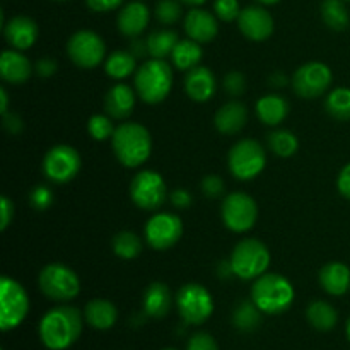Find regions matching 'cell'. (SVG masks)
I'll use <instances>...</instances> for the list:
<instances>
[{
  "label": "cell",
  "mask_w": 350,
  "mask_h": 350,
  "mask_svg": "<svg viewBox=\"0 0 350 350\" xmlns=\"http://www.w3.org/2000/svg\"><path fill=\"white\" fill-rule=\"evenodd\" d=\"M180 41L176 31L173 29H157L147 36V48H149V55L152 58H161L164 60L166 57H171L174 46Z\"/></svg>",
  "instance_id": "cell-31"
},
{
  "label": "cell",
  "mask_w": 350,
  "mask_h": 350,
  "mask_svg": "<svg viewBox=\"0 0 350 350\" xmlns=\"http://www.w3.org/2000/svg\"><path fill=\"white\" fill-rule=\"evenodd\" d=\"M344 2H350V0H344Z\"/></svg>",
  "instance_id": "cell-59"
},
{
  "label": "cell",
  "mask_w": 350,
  "mask_h": 350,
  "mask_svg": "<svg viewBox=\"0 0 350 350\" xmlns=\"http://www.w3.org/2000/svg\"><path fill=\"white\" fill-rule=\"evenodd\" d=\"M200 190L205 197L219 198L224 193V181H222V178L215 176V174H208L202 180Z\"/></svg>",
  "instance_id": "cell-43"
},
{
  "label": "cell",
  "mask_w": 350,
  "mask_h": 350,
  "mask_svg": "<svg viewBox=\"0 0 350 350\" xmlns=\"http://www.w3.org/2000/svg\"><path fill=\"white\" fill-rule=\"evenodd\" d=\"M269 84L277 89H282L289 84V79H287V75L282 74V72H273V74L269 77Z\"/></svg>",
  "instance_id": "cell-51"
},
{
  "label": "cell",
  "mask_w": 350,
  "mask_h": 350,
  "mask_svg": "<svg viewBox=\"0 0 350 350\" xmlns=\"http://www.w3.org/2000/svg\"><path fill=\"white\" fill-rule=\"evenodd\" d=\"M57 68H58L57 60H53V58H48V57L40 58V60L34 64V72H36L38 77H41V79L51 77V75L57 72Z\"/></svg>",
  "instance_id": "cell-44"
},
{
  "label": "cell",
  "mask_w": 350,
  "mask_h": 350,
  "mask_svg": "<svg viewBox=\"0 0 350 350\" xmlns=\"http://www.w3.org/2000/svg\"><path fill=\"white\" fill-rule=\"evenodd\" d=\"M332 82H334V74L323 62H308L301 65L291 79L294 92L304 99L323 96L330 89Z\"/></svg>",
  "instance_id": "cell-14"
},
{
  "label": "cell",
  "mask_w": 350,
  "mask_h": 350,
  "mask_svg": "<svg viewBox=\"0 0 350 350\" xmlns=\"http://www.w3.org/2000/svg\"><path fill=\"white\" fill-rule=\"evenodd\" d=\"M180 2L187 3V5H190V7H200L202 3H205L207 0H180Z\"/></svg>",
  "instance_id": "cell-54"
},
{
  "label": "cell",
  "mask_w": 350,
  "mask_h": 350,
  "mask_svg": "<svg viewBox=\"0 0 350 350\" xmlns=\"http://www.w3.org/2000/svg\"><path fill=\"white\" fill-rule=\"evenodd\" d=\"M111 147L118 163L133 170L142 166L152 154V137L140 123L125 122L115 129Z\"/></svg>",
  "instance_id": "cell-2"
},
{
  "label": "cell",
  "mask_w": 350,
  "mask_h": 350,
  "mask_svg": "<svg viewBox=\"0 0 350 350\" xmlns=\"http://www.w3.org/2000/svg\"><path fill=\"white\" fill-rule=\"evenodd\" d=\"M154 14H156L157 21H159L161 24H166V26L178 23L181 17L180 0H159V2L156 3Z\"/></svg>",
  "instance_id": "cell-38"
},
{
  "label": "cell",
  "mask_w": 350,
  "mask_h": 350,
  "mask_svg": "<svg viewBox=\"0 0 350 350\" xmlns=\"http://www.w3.org/2000/svg\"><path fill=\"white\" fill-rule=\"evenodd\" d=\"M43 174L55 185H65L74 180L82 167L81 154L67 144L53 146L44 156Z\"/></svg>",
  "instance_id": "cell-12"
},
{
  "label": "cell",
  "mask_w": 350,
  "mask_h": 350,
  "mask_svg": "<svg viewBox=\"0 0 350 350\" xmlns=\"http://www.w3.org/2000/svg\"><path fill=\"white\" fill-rule=\"evenodd\" d=\"M84 320L94 330H109L118 320V310L108 299H92L85 304Z\"/></svg>",
  "instance_id": "cell-26"
},
{
  "label": "cell",
  "mask_w": 350,
  "mask_h": 350,
  "mask_svg": "<svg viewBox=\"0 0 350 350\" xmlns=\"http://www.w3.org/2000/svg\"><path fill=\"white\" fill-rule=\"evenodd\" d=\"M137 96L147 105H159L173 89V68L166 60L150 58L133 75Z\"/></svg>",
  "instance_id": "cell-4"
},
{
  "label": "cell",
  "mask_w": 350,
  "mask_h": 350,
  "mask_svg": "<svg viewBox=\"0 0 350 350\" xmlns=\"http://www.w3.org/2000/svg\"><path fill=\"white\" fill-rule=\"evenodd\" d=\"M306 320L314 330L330 332L337 327L338 313L327 301H313L306 308Z\"/></svg>",
  "instance_id": "cell-28"
},
{
  "label": "cell",
  "mask_w": 350,
  "mask_h": 350,
  "mask_svg": "<svg viewBox=\"0 0 350 350\" xmlns=\"http://www.w3.org/2000/svg\"><path fill=\"white\" fill-rule=\"evenodd\" d=\"M217 275L221 277V279H229V277L234 275V272H232V265L231 262H221L217 265Z\"/></svg>",
  "instance_id": "cell-52"
},
{
  "label": "cell",
  "mask_w": 350,
  "mask_h": 350,
  "mask_svg": "<svg viewBox=\"0 0 350 350\" xmlns=\"http://www.w3.org/2000/svg\"><path fill=\"white\" fill-rule=\"evenodd\" d=\"M163 350H176V349H163Z\"/></svg>",
  "instance_id": "cell-58"
},
{
  "label": "cell",
  "mask_w": 350,
  "mask_h": 350,
  "mask_svg": "<svg viewBox=\"0 0 350 350\" xmlns=\"http://www.w3.org/2000/svg\"><path fill=\"white\" fill-rule=\"evenodd\" d=\"M214 14L217 16V19L224 21V23H232V21H238L241 7H239L238 0H215Z\"/></svg>",
  "instance_id": "cell-40"
},
{
  "label": "cell",
  "mask_w": 350,
  "mask_h": 350,
  "mask_svg": "<svg viewBox=\"0 0 350 350\" xmlns=\"http://www.w3.org/2000/svg\"><path fill=\"white\" fill-rule=\"evenodd\" d=\"M262 314L253 301H241L232 313V325L239 332H255L262 325Z\"/></svg>",
  "instance_id": "cell-32"
},
{
  "label": "cell",
  "mask_w": 350,
  "mask_h": 350,
  "mask_svg": "<svg viewBox=\"0 0 350 350\" xmlns=\"http://www.w3.org/2000/svg\"><path fill=\"white\" fill-rule=\"evenodd\" d=\"M256 116L269 126H277L289 115V101L280 94H267L256 101Z\"/></svg>",
  "instance_id": "cell-27"
},
{
  "label": "cell",
  "mask_w": 350,
  "mask_h": 350,
  "mask_svg": "<svg viewBox=\"0 0 350 350\" xmlns=\"http://www.w3.org/2000/svg\"><path fill=\"white\" fill-rule=\"evenodd\" d=\"M113 252L120 260H133L142 252V241L132 231H120L113 238Z\"/></svg>",
  "instance_id": "cell-35"
},
{
  "label": "cell",
  "mask_w": 350,
  "mask_h": 350,
  "mask_svg": "<svg viewBox=\"0 0 350 350\" xmlns=\"http://www.w3.org/2000/svg\"><path fill=\"white\" fill-rule=\"evenodd\" d=\"M222 222L232 232L250 231L258 219V205L245 191H232L222 200L221 205Z\"/></svg>",
  "instance_id": "cell-11"
},
{
  "label": "cell",
  "mask_w": 350,
  "mask_h": 350,
  "mask_svg": "<svg viewBox=\"0 0 350 350\" xmlns=\"http://www.w3.org/2000/svg\"><path fill=\"white\" fill-rule=\"evenodd\" d=\"M171 304H173V297H171V291L166 284L152 282L147 286L142 297V308L147 317L154 318V320L167 317V313L171 311Z\"/></svg>",
  "instance_id": "cell-25"
},
{
  "label": "cell",
  "mask_w": 350,
  "mask_h": 350,
  "mask_svg": "<svg viewBox=\"0 0 350 350\" xmlns=\"http://www.w3.org/2000/svg\"><path fill=\"white\" fill-rule=\"evenodd\" d=\"M337 190L344 198L350 200V163L340 170L337 178Z\"/></svg>",
  "instance_id": "cell-49"
},
{
  "label": "cell",
  "mask_w": 350,
  "mask_h": 350,
  "mask_svg": "<svg viewBox=\"0 0 350 350\" xmlns=\"http://www.w3.org/2000/svg\"><path fill=\"white\" fill-rule=\"evenodd\" d=\"M105 72L115 81H123V79L135 75L137 72V57L132 51L115 50L109 53L105 60Z\"/></svg>",
  "instance_id": "cell-29"
},
{
  "label": "cell",
  "mask_w": 350,
  "mask_h": 350,
  "mask_svg": "<svg viewBox=\"0 0 350 350\" xmlns=\"http://www.w3.org/2000/svg\"><path fill=\"white\" fill-rule=\"evenodd\" d=\"M125 0H85L92 12H109V10L120 9Z\"/></svg>",
  "instance_id": "cell-46"
},
{
  "label": "cell",
  "mask_w": 350,
  "mask_h": 350,
  "mask_svg": "<svg viewBox=\"0 0 350 350\" xmlns=\"http://www.w3.org/2000/svg\"><path fill=\"white\" fill-rule=\"evenodd\" d=\"M238 27L245 38L250 41H267L273 34L275 23L265 7L248 5L241 9L238 17Z\"/></svg>",
  "instance_id": "cell-16"
},
{
  "label": "cell",
  "mask_w": 350,
  "mask_h": 350,
  "mask_svg": "<svg viewBox=\"0 0 350 350\" xmlns=\"http://www.w3.org/2000/svg\"><path fill=\"white\" fill-rule=\"evenodd\" d=\"M217 91V81L211 68L197 65L185 75V92L190 99L197 103H205L214 98Z\"/></svg>",
  "instance_id": "cell-20"
},
{
  "label": "cell",
  "mask_w": 350,
  "mask_h": 350,
  "mask_svg": "<svg viewBox=\"0 0 350 350\" xmlns=\"http://www.w3.org/2000/svg\"><path fill=\"white\" fill-rule=\"evenodd\" d=\"M320 10L321 19L330 29L344 31L349 26L350 16L344 0H323Z\"/></svg>",
  "instance_id": "cell-33"
},
{
  "label": "cell",
  "mask_w": 350,
  "mask_h": 350,
  "mask_svg": "<svg viewBox=\"0 0 350 350\" xmlns=\"http://www.w3.org/2000/svg\"><path fill=\"white\" fill-rule=\"evenodd\" d=\"M202 57H204V51H202V44L197 41L190 40H180L178 44L174 46L173 53H171V60L173 65L178 70H191L197 65H200Z\"/></svg>",
  "instance_id": "cell-30"
},
{
  "label": "cell",
  "mask_w": 350,
  "mask_h": 350,
  "mask_svg": "<svg viewBox=\"0 0 350 350\" xmlns=\"http://www.w3.org/2000/svg\"><path fill=\"white\" fill-rule=\"evenodd\" d=\"M3 116V129L10 133V135H19L24 129V123L21 120V116L17 113H9L7 111Z\"/></svg>",
  "instance_id": "cell-48"
},
{
  "label": "cell",
  "mask_w": 350,
  "mask_h": 350,
  "mask_svg": "<svg viewBox=\"0 0 350 350\" xmlns=\"http://www.w3.org/2000/svg\"><path fill=\"white\" fill-rule=\"evenodd\" d=\"M325 109L338 122H350V89L337 88L328 92L325 99Z\"/></svg>",
  "instance_id": "cell-34"
},
{
  "label": "cell",
  "mask_w": 350,
  "mask_h": 350,
  "mask_svg": "<svg viewBox=\"0 0 350 350\" xmlns=\"http://www.w3.org/2000/svg\"><path fill=\"white\" fill-rule=\"evenodd\" d=\"M234 277L241 280H256L270 267V252L260 239L246 238L234 246L229 258Z\"/></svg>",
  "instance_id": "cell-5"
},
{
  "label": "cell",
  "mask_w": 350,
  "mask_h": 350,
  "mask_svg": "<svg viewBox=\"0 0 350 350\" xmlns=\"http://www.w3.org/2000/svg\"><path fill=\"white\" fill-rule=\"evenodd\" d=\"M150 21V10L140 0L129 2L120 9L116 17V27L123 36L139 38L147 29Z\"/></svg>",
  "instance_id": "cell-18"
},
{
  "label": "cell",
  "mask_w": 350,
  "mask_h": 350,
  "mask_svg": "<svg viewBox=\"0 0 350 350\" xmlns=\"http://www.w3.org/2000/svg\"><path fill=\"white\" fill-rule=\"evenodd\" d=\"M34 70V65L29 58L19 50H5L0 57V77L7 84H24L29 81L31 74Z\"/></svg>",
  "instance_id": "cell-21"
},
{
  "label": "cell",
  "mask_w": 350,
  "mask_h": 350,
  "mask_svg": "<svg viewBox=\"0 0 350 350\" xmlns=\"http://www.w3.org/2000/svg\"><path fill=\"white\" fill-rule=\"evenodd\" d=\"M167 187L157 171L144 170L132 178L130 198L142 211H157L166 202Z\"/></svg>",
  "instance_id": "cell-13"
},
{
  "label": "cell",
  "mask_w": 350,
  "mask_h": 350,
  "mask_svg": "<svg viewBox=\"0 0 350 350\" xmlns=\"http://www.w3.org/2000/svg\"><path fill=\"white\" fill-rule=\"evenodd\" d=\"M269 147L279 157H291L297 152L299 140L291 130H275L269 135Z\"/></svg>",
  "instance_id": "cell-36"
},
{
  "label": "cell",
  "mask_w": 350,
  "mask_h": 350,
  "mask_svg": "<svg viewBox=\"0 0 350 350\" xmlns=\"http://www.w3.org/2000/svg\"><path fill=\"white\" fill-rule=\"evenodd\" d=\"M3 36L14 50L24 51L36 43L38 36H40V27L31 17L16 16L5 23Z\"/></svg>",
  "instance_id": "cell-19"
},
{
  "label": "cell",
  "mask_w": 350,
  "mask_h": 350,
  "mask_svg": "<svg viewBox=\"0 0 350 350\" xmlns=\"http://www.w3.org/2000/svg\"><path fill=\"white\" fill-rule=\"evenodd\" d=\"M183 26L187 36L200 44L214 41V38L219 33L217 16L202 9V7H193L191 10H188Z\"/></svg>",
  "instance_id": "cell-17"
},
{
  "label": "cell",
  "mask_w": 350,
  "mask_h": 350,
  "mask_svg": "<svg viewBox=\"0 0 350 350\" xmlns=\"http://www.w3.org/2000/svg\"><path fill=\"white\" fill-rule=\"evenodd\" d=\"M176 306L181 320L187 325H204L214 313V297L197 282H188L180 287L176 294Z\"/></svg>",
  "instance_id": "cell-9"
},
{
  "label": "cell",
  "mask_w": 350,
  "mask_h": 350,
  "mask_svg": "<svg viewBox=\"0 0 350 350\" xmlns=\"http://www.w3.org/2000/svg\"><path fill=\"white\" fill-rule=\"evenodd\" d=\"M248 122V109L241 101H229L215 111L214 125L224 135H234L241 132Z\"/></svg>",
  "instance_id": "cell-23"
},
{
  "label": "cell",
  "mask_w": 350,
  "mask_h": 350,
  "mask_svg": "<svg viewBox=\"0 0 350 350\" xmlns=\"http://www.w3.org/2000/svg\"><path fill=\"white\" fill-rule=\"evenodd\" d=\"M222 85H224V91L228 92L229 96L239 98V96L245 94L246 91V77L241 72H229V74L224 75Z\"/></svg>",
  "instance_id": "cell-41"
},
{
  "label": "cell",
  "mask_w": 350,
  "mask_h": 350,
  "mask_svg": "<svg viewBox=\"0 0 350 350\" xmlns=\"http://www.w3.org/2000/svg\"><path fill=\"white\" fill-rule=\"evenodd\" d=\"M38 286L48 299L57 303H68L81 293L79 275L64 263H50L43 267L38 275Z\"/></svg>",
  "instance_id": "cell-6"
},
{
  "label": "cell",
  "mask_w": 350,
  "mask_h": 350,
  "mask_svg": "<svg viewBox=\"0 0 350 350\" xmlns=\"http://www.w3.org/2000/svg\"><path fill=\"white\" fill-rule=\"evenodd\" d=\"M345 334H347V338H349V342H350V317H349V320H347V325H345Z\"/></svg>",
  "instance_id": "cell-56"
},
{
  "label": "cell",
  "mask_w": 350,
  "mask_h": 350,
  "mask_svg": "<svg viewBox=\"0 0 350 350\" xmlns=\"http://www.w3.org/2000/svg\"><path fill=\"white\" fill-rule=\"evenodd\" d=\"M181 234H183V222L171 212H159L152 215L144 228L147 245L157 252L173 248L180 241Z\"/></svg>",
  "instance_id": "cell-15"
},
{
  "label": "cell",
  "mask_w": 350,
  "mask_h": 350,
  "mask_svg": "<svg viewBox=\"0 0 350 350\" xmlns=\"http://www.w3.org/2000/svg\"><path fill=\"white\" fill-rule=\"evenodd\" d=\"M55 2H65V0H55Z\"/></svg>",
  "instance_id": "cell-57"
},
{
  "label": "cell",
  "mask_w": 350,
  "mask_h": 350,
  "mask_svg": "<svg viewBox=\"0 0 350 350\" xmlns=\"http://www.w3.org/2000/svg\"><path fill=\"white\" fill-rule=\"evenodd\" d=\"M170 200L174 208H188L191 205V202H193V198H191V193L188 190H185V188H176L174 191H171Z\"/></svg>",
  "instance_id": "cell-47"
},
{
  "label": "cell",
  "mask_w": 350,
  "mask_h": 350,
  "mask_svg": "<svg viewBox=\"0 0 350 350\" xmlns=\"http://www.w3.org/2000/svg\"><path fill=\"white\" fill-rule=\"evenodd\" d=\"M14 219V204L9 197L0 198V229L5 231Z\"/></svg>",
  "instance_id": "cell-45"
},
{
  "label": "cell",
  "mask_w": 350,
  "mask_h": 350,
  "mask_svg": "<svg viewBox=\"0 0 350 350\" xmlns=\"http://www.w3.org/2000/svg\"><path fill=\"white\" fill-rule=\"evenodd\" d=\"M29 313V296L12 277L0 279V328L10 332L19 327Z\"/></svg>",
  "instance_id": "cell-8"
},
{
  "label": "cell",
  "mask_w": 350,
  "mask_h": 350,
  "mask_svg": "<svg viewBox=\"0 0 350 350\" xmlns=\"http://www.w3.org/2000/svg\"><path fill=\"white\" fill-rule=\"evenodd\" d=\"M88 132L89 137L96 142H105V140L111 139L115 133V126H113L111 116L109 115H92L88 122Z\"/></svg>",
  "instance_id": "cell-37"
},
{
  "label": "cell",
  "mask_w": 350,
  "mask_h": 350,
  "mask_svg": "<svg viewBox=\"0 0 350 350\" xmlns=\"http://www.w3.org/2000/svg\"><path fill=\"white\" fill-rule=\"evenodd\" d=\"M55 200V195L51 191L50 187L46 185H38L33 190L29 191V204L31 207L36 208V211H46V208L51 207Z\"/></svg>",
  "instance_id": "cell-39"
},
{
  "label": "cell",
  "mask_w": 350,
  "mask_h": 350,
  "mask_svg": "<svg viewBox=\"0 0 350 350\" xmlns=\"http://www.w3.org/2000/svg\"><path fill=\"white\" fill-rule=\"evenodd\" d=\"M267 166L265 149L255 139H243L231 147L228 154V167L239 181L255 180Z\"/></svg>",
  "instance_id": "cell-7"
},
{
  "label": "cell",
  "mask_w": 350,
  "mask_h": 350,
  "mask_svg": "<svg viewBox=\"0 0 350 350\" xmlns=\"http://www.w3.org/2000/svg\"><path fill=\"white\" fill-rule=\"evenodd\" d=\"M9 111V96H7V91L3 88H0V113L5 115Z\"/></svg>",
  "instance_id": "cell-53"
},
{
  "label": "cell",
  "mask_w": 350,
  "mask_h": 350,
  "mask_svg": "<svg viewBox=\"0 0 350 350\" xmlns=\"http://www.w3.org/2000/svg\"><path fill=\"white\" fill-rule=\"evenodd\" d=\"M187 350H219L217 342L207 332H197L188 338Z\"/></svg>",
  "instance_id": "cell-42"
},
{
  "label": "cell",
  "mask_w": 350,
  "mask_h": 350,
  "mask_svg": "<svg viewBox=\"0 0 350 350\" xmlns=\"http://www.w3.org/2000/svg\"><path fill=\"white\" fill-rule=\"evenodd\" d=\"M294 297L293 284L280 273H263L252 286V301L263 314L286 313L293 306Z\"/></svg>",
  "instance_id": "cell-3"
},
{
  "label": "cell",
  "mask_w": 350,
  "mask_h": 350,
  "mask_svg": "<svg viewBox=\"0 0 350 350\" xmlns=\"http://www.w3.org/2000/svg\"><path fill=\"white\" fill-rule=\"evenodd\" d=\"M321 289L330 296H344L350 289V269L342 262H330L318 273Z\"/></svg>",
  "instance_id": "cell-24"
},
{
  "label": "cell",
  "mask_w": 350,
  "mask_h": 350,
  "mask_svg": "<svg viewBox=\"0 0 350 350\" xmlns=\"http://www.w3.org/2000/svg\"><path fill=\"white\" fill-rule=\"evenodd\" d=\"M81 334V311L67 304L48 310L38 325L41 344L48 350H67L79 340Z\"/></svg>",
  "instance_id": "cell-1"
},
{
  "label": "cell",
  "mask_w": 350,
  "mask_h": 350,
  "mask_svg": "<svg viewBox=\"0 0 350 350\" xmlns=\"http://www.w3.org/2000/svg\"><path fill=\"white\" fill-rule=\"evenodd\" d=\"M137 91L130 85L118 82L108 89L105 96V111L115 120H125L135 109Z\"/></svg>",
  "instance_id": "cell-22"
},
{
  "label": "cell",
  "mask_w": 350,
  "mask_h": 350,
  "mask_svg": "<svg viewBox=\"0 0 350 350\" xmlns=\"http://www.w3.org/2000/svg\"><path fill=\"white\" fill-rule=\"evenodd\" d=\"M258 3H262V5H275V3H279L280 0H256Z\"/></svg>",
  "instance_id": "cell-55"
},
{
  "label": "cell",
  "mask_w": 350,
  "mask_h": 350,
  "mask_svg": "<svg viewBox=\"0 0 350 350\" xmlns=\"http://www.w3.org/2000/svg\"><path fill=\"white\" fill-rule=\"evenodd\" d=\"M67 55L72 64L79 68H96L105 64L106 44L98 33L91 29H81L68 38Z\"/></svg>",
  "instance_id": "cell-10"
},
{
  "label": "cell",
  "mask_w": 350,
  "mask_h": 350,
  "mask_svg": "<svg viewBox=\"0 0 350 350\" xmlns=\"http://www.w3.org/2000/svg\"><path fill=\"white\" fill-rule=\"evenodd\" d=\"M130 51L135 55L137 58H142L149 55V48H147V40H140V38H132L130 43Z\"/></svg>",
  "instance_id": "cell-50"
}]
</instances>
